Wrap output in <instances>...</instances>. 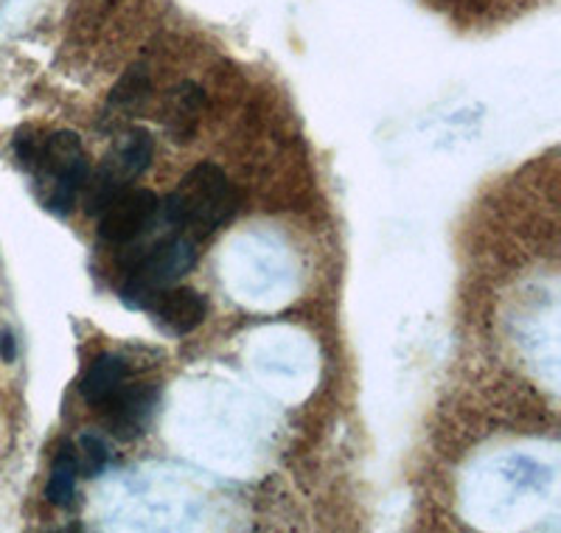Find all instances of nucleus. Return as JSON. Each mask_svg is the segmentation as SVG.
I'll return each mask as SVG.
<instances>
[{"label": "nucleus", "instance_id": "nucleus-1", "mask_svg": "<svg viewBox=\"0 0 561 533\" xmlns=\"http://www.w3.org/2000/svg\"><path fill=\"white\" fill-rule=\"evenodd\" d=\"M239 208V191L228 174L214 163L194 166L192 172L180 180L178 189L160 203L172 228L183 230L192 239H205L214 230L233 219Z\"/></svg>", "mask_w": 561, "mask_h": 533}, {"label": "nucleus", "instance_id": "nucleus-2", "mask_svg": "<svg viewBox=\"0 0 561 533\" xmlns=\"http://www.w3.org/2000/svg\"><path fill=\"white\" fill-rule=\"evenodd\" d=\"M28 172L37 180L39 200L45 208L59 216L70 214L90 174L88 155H84L79 135L59 129L48 138H39L37 155H34Z\"/></svg>", "mask_w": 561, "mask_h": 533}, {"label": "nucleus", "instance_id": "nucleus-3", "mask_svg": "<svg viewBox=\"0 0 561 533\" xmlns=\"http://www.w3.org/2000/svg\"><path fill=\"white\" fill-rule=\"evenodd\" d=\"M197 264V248H194L192 236L183 230L169 239L158 241L138 264L129 270L127 281L122 286V300L129 309H149L152 300L163 290L178 284L192 266Z\"/></svg>", "mask_w": 561, "mask_h": 533}, {"label": "nucleus", "instance_id": "nucleus-4", "mask_svg": "<svg viewBox=\"0 0 561 533\" xmlns=\"http://www.w3.org/2000/svg\"><path fill=\"white\" fill-rule=\"evenodd\" d=\"M154 155V140L147 129H129L127 135H122V140L115 144L107 152V158L102 160L93 178L88 174L84 180V211L88 216H99L110 203H113L122 191L129 189L133 180H138L140 174L147 172L149 163H152Z\"/></svg>", "mask_w": 561, "mask_h": 533}, {"label": "nucleus", "instance_id": "nucleus-5", "mask_svg": "<svg viewBox=\"0 0 561 533\" xmlns=\"http://www.w3.org/2000/svg\"><path fill=\"white\" fill-rule=\"evenodd\" d=\"M160 211V200L149 189L122 191L107 208L99 214V236L107 245H127L144 236Z\"/></svg>", "mask_w": 561, "mask_h": 533}, {"label": "nucleus", "instance_id": "nucleus-6", "mask_svg": "<svg viewBox=\"0 0 561 533\" xmlns=\"http://www.w3.org/2000/svg\"><path fill=\"white\" fill-rule=\"evenodd\" d=\"M154 405H158V390L154 387H129L124 382L102 407L107 410V424L115 439L133 441L135 435L147 430L149 419L154 413Z\"/></svg>", "mask_w": 561, "mask_h": 533}, {"label": "nucleus", "instance_id": "nucleus-7", "mask_svg": "<svg viewBox=\"0 0 561 533\" xmlns=\"http://www.w3.org/2000/svg\"><path fill=\"white\" fill-rule=\"evenodd\" d=\"M152 311L160 329L174 337H183L203 326L208 306H205L203 295L192 286H169L152 300Z\"/></svg>", "mask_w": 561, "mask_h": 533}, {"label": "nucleus", "instance_id": "nucleus-8", "mask_svg": "<svg viewBox=\"0 0 561 533\" xmlns=\"http://www.w3.org/2000/svg\"><path fill=\"white\" fill-rule=\"evenodd\" d=\"M205 107V93L194 82H183L167 99V129L174 144H188L197 135L199 113Z\"/></svg>", "mask_w": 561, "mask_h": 533}, {"label": "nucleus", "instance_id": "nucleus-9", "mask_svg": "<svg viewBox=\"0 0 561 533\" xmlns=\"http://www.w3.org/2000/svg\"><path fill=\"white\" fill-rule=\"evenodd\" d=\"M127 382V362L115 354H102L90 362L79 379V394L88 405L102 407Z\"/></svg>", "mask_w": 561, "mask_h": 533}, {"label": "nucleus", "instance_id": "nucleus-10", "mask_svg": "<svg viewBox=\"0 0 561 533\" xmlns=\"http://www.w3.org/2000/svg\"><path fill=\"white\" fill-rule=\"evenodd\" d=\"M77 477H79V461L77 450L70 444L59 446V452L54 455L51 464V477H48V486H45V497L51 506H68L73 500V491H77Z\"/></svg>", "mask_w": 561, "mask_h": 533}, {"label": "nucleus", "instance_id": "nucleus-11", "mask_svg": "<svg viewBox=\"0 0 561 533\" xmlns=\"http://www.w3.org/2000/svg\"><path fill=\"white\" fill-rule=\"evenodd\" d=\"M152 93V82H149V73L140 65H133L122 77V82L115 84V90L110 93V104L113 107H124V110H140L144 102Z\"/></svg>", "mask_w": 561, "mask_h": 533}, {"label": "nucleus", "instance_id": "nucleus-12", "mask_svg": "<svg viewBox=\"0 0 561 533\" xmlns=\"http://www.w3.org/2000/svg\"><path fill=\"white\" fill-rule=\"evenodd\" d=\"M77 461H79V472H84L88 477L102 475L110 464L107 444H104L99 435H90V432H84L82 439H79Z\"/></svg>", "mask_w": 561, "mask_h": 533}, {"label": "nucleus", "instance_id": "nucleus-13", "mask_svg": "<svg viewBox=\"0 0 561 533\" xmlns=\"http://www.w3.org/2000/svg\"><path fill=\"white\" fill-rule=\"evenodd\" d=\"M0 360L3 362H14L18 360V340L9 329L0 331Z\"/></svg>", "mask_w": 561, "mask_h": 533}]
</instances>
